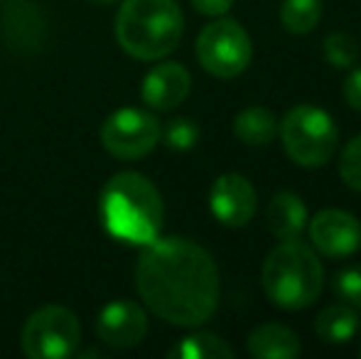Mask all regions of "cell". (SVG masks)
Returning <instances> with one entry per match:
<instances>
[{"label": "cell", "mask_w": 361, "mask_h": 359, "mask_svg": "<svg viewBox=\"0 0 361 359\" xmlns=\"http://www.w3.org/2000/svg\"><path fill=\"white\" fill-rule=\"evenodd\" d=\"M89 3H94V5H114V3H118V0H89Z\"/></svg>", "instance_id": "obj_25"}, {"label": "cell", "mask_w": 361, "mask_h": 359, "mask_svg": "<svg viewBox=\"0 0 361 359\" xmlns=\"http://www.w3.org/2000/svg\"><path fill=\"white\" fill-rule=\"evenodd\" d=\"M197 59L202 69L216 79H233L248 69L253 59V42L238 20L214 18L197 37Z\"/></svg>", "instance_id": "obj_6"}, {"label": "cell", "mask_w": 361, "mask_h": 359, "mask_svg": "<svg viewBox=\"0 0 361 359\" xmlns=\"http://www.w3.org/2000/svg\"><path fill=\"white\" fill-rule=\"evenodd\" d=\"M314 332L327 345H347L359 332V312L349 303L327 305L314 320Z\"/></svg>", "instance_id": "obj_16"}, {"label": "cell", "mask_w": 361, "mask_h": 359, "mask_svg": "<svg viewBox=\"0 0 361 359\" xmlns=\"http://www.w3.org/2000/svg\"><path fill=\"white\" fill-rule=\"evenodd\" d=\"M332 288L342 303L361 310V266H347L334 276Z\"/></svg>", "instance_id": "obj_22"}, {"label": "cell", "mask_w": 361, "mask_h": 359, "mask_svg": "<svg viewBox=\"0 0 361 359\" xmlns=\"http://www.w3.org/2000/svg\"><path fill=\"white\" fill-rule=\"evenodd\" d=\"M322 20V0H283L281 23L288 32L307 35Z\"/></svg>", "instance_id": "obj_18"}, {"label": "cell", "mask_w": 361, "mask_h": 359, "mask_svg": "<svg viewBox=\"0 0 361 359\" xmlns=\"http://www.w3.org/2000/svg\"><path fill=\"white\" fill-rule=\"evenodd\" d=\"M246 350L256 359H295L302 352L300 337L295 330L281 322H261L251 330Z\"/></svg>", "instance_id": "obj_14"}, {"label": "cell", "mask_w": 361, "mask_h": 359, "mask_svg": "<svg viewBox=\"0 0 361 359\" xmlns=\"http://www.w3.org/2000/svg\"><path fill=\"white\" fill-rule=\"evenodd\" d=\"M101 219L114 239L145 246L160 236L165 221L162 195L145 175L126 170L101 190Z\"/></svg>", "instance_id": "obj_2"}, {"label": "cell", "mask_w": 361, "mask_h": 359, "mask_svg": "<svg viewBox=\"0 0 361 359\" xmlns=\"http://www.w3.org/2000/svg\"><path fill=\"white\" fill-rule=\"evenodd\" d=\"M79 317L64 305H44L23 325L20 347L30 359H67L79 350Z\"/></svg>", "instance_id": "obj_7"}, {"label": "cell", "mask_w": 361, "mask_h": 359, "mask_svg": "<svg viewBox=\"0 0 361 359\" xmlns=\"http://www.w3.org/2000/svg\"><path fill=\"white\" fill-rule=\"evenodd\" d=\"M278 138L298 168L317 170L337 153L339 128L324 109L314 104H298L278 121Z\"/></svg>", "instance_id": "obj_5"}, {"label": "cell", "mask_w": 361, "mask_h": 359, "mask_svg": "<svg viewBox=\"0 0 361 359\" xmlns=\"http://www.w3.org/2000/svg\"><path fill=\"white\" fill-rule=\"evenodd\" d=\"M258 207L256 187L238 173H224L209 190V209L219 224L228 229H241L253 219Z\"/></svg>", "instance_id": "obj_10"}, {"label": "cell", "mask_w": 361, "mask_h": 359, "mask_svg": "<svg viewBox=\"0 0 361 359\" xmlns=\"http://www.w3.org/2000/svg\"><path fill=\"white\" fill-rule=\"evenodd\" d=\"M344 101L349 104V109L361 114V67L354 69L344 82Z\"/></svg>", "instance_id": "obj_23"}, {"label": "cell", "mask_w": 361, "mask_h": 359, "mask_svg": "<svg viewBox=\"0 0 361 359\" xmlns=\"http://www.w3.org/2000/svg\"><path fill=\"white\" fill-rule=\"evenodd\" d=\"M192 91V74L180 62H162L155 64L143 79V101L155 111H172Z\"/></svg>", "instance_id": "obj_12"}, {"label": "cell", "mask_w": 361, "mask_h": 359, "mask_svg": "<svg viewBox=\"0 0 361 359\" xmlns=\"http://www.w3.org/2000/svg\"><path fill=\"white\" fill-rule=\"evenodd\" d=\"M185 15L177 0H123L116 15V39L126 54L155 62L177 49Z\"/></svg>", "instance_id": "obj_3"}, {"label": "cell", "mask_w": 361, "mask_h": 359, "mask_svg": "<svg viewBox=\"0 0 361 359\" xmlns=\"http://www.w3.org/2000/svg\"><path fill=\"white\" fill-rule=\"evenodd\" d=\"M359 355H361V350H359Z\"/></svg>", "instance_id": "obj_26"}, {"label": "cell", "mask_w": 361, "mask_h": 359, "mask_svg": "<svg viewBox=\"0 0 361 359\" xmlns=\"http://www.w3.org/2000/svg\"><path fill=\"white\" fill-rule=\"evenodd\" d=\"M160 138H165V145L172 150H192L200 140V126L192 118H175L165 126Z\"/></svg>", "instance_id": "obj_20"}, {"label": "cell", "mask_w": 361, "mask_h": 359, "mask_svg": "<svg viewBox=\"0 0 361 359\" xmlns=\"http://www.w3.org/2000/svg\"><path fill=\"white\" fill-rule=\"evenodd\" d=\"M339 178L354 192H361V133L344 145L339 155Z\"/></svg>", "instance_id": "obj_21"}, {"label": "cell", "mask_w": 361, "mask_h": 359, "mask_svg": "<svg viewBox=\"0 0 361 359\" xmlns=\"http://www.w3.org/2000/svg\"><path fill=\"white\" fill-rule=\"evenodd\" d=\"M96 335L114 350L138 347L147 335V315L133 300H114L101 310L96 320Z\"/></svg>", "instance_id": "obj_11"}, {"label": "cell", "mask_w": 361, "mask_h": 359, "mask_svg": "<svg viewBox=\"0 0 361 359\" xmlns=\"http://www.w3.org/2000/svg\"><path fill=\"white\" fill-rule=\"evenodd\" d=\"M190 5L197 10L200 15H207V18H221L231 10L233 0H190Z\"/></svg>", "instance_id": "obj_24"}, {"label": "cell", "mask_w": 361, "mask_h": 359, "mask_svg": "<svg viewBox=\"0 0 361 359\" xmlns=\"http://www.w3.org/2000/svg\"><path fill=\"white\" fill-rule=\"evenodd\" d=\"M312 249L327 259H347L361 249V221L352 212L327 207L307 221Z\"/></svg>", "instance_id": "obj_9"}, {"label": "cell", "mask_w": 361, "mask_h": 359, "mask_svg": "<svg viewBox=\"0 0 361 359\" xmlns=\"http://www.w3.org/2000/svg\"><path fill=\"white\" fill-rule=\"evenodd\" d=\"M167 357L177 359H231L233 350L228 347V342H224L221 337L214 332H195V335L185 337L177 347H172L167 352Z\"/></svg>", "instance_id": "obj_17"}, {"label": "cell", "mask_w": 361, "mask_h": 359, "mask_svg": "<svg viewBox=\"0 0 361 359\" xmlns=\"http://www.w3.org/2000/svg\"><path fill=\"white\" fill-rule=\"evenodd\" d=\"M160 121L143 109H118L101 126V145L114 158L138 160L145 158L160 143Z\"/></svg>", "instance_id": "obj_8"}, {"label": "cell", "mask_w": 361, "mask_h": 359, "mask_svg": "<svg viewBox=\"0 0 361 359\" xmlns=\"http://www.w3.org/2000/svg\"><path fill=\"white\" fill-rule=\"evenodd\" d=\"M233 133L248 148H266L278 138V118L266 106H248L233 118Z\"/></svg>", "instance_id": "obj_15"}, {"label": "cell", "mask_w": 361, "mask_h": 359, "mask_svg": "<svg viewBox=\"0 0 361 359\" xmlns=\"http://www.w3.org/2000/svg\"><path fill=\"white\" fill-rule=\"evenodd\" d=\"M322 54L334 69H352L359 62V42L349 32H332L324 37Z\"/></svg>", "instance_id": "obj_19"}, {"label": "cell", "mask_w": 361, "mask_h": 359, "mask_svg": "<svg viewBox=\"0 0 361 359\" xmlns=\"http://www.w3.org/2000/svg\"><path fill=\"white\" fill-rule=\"evenodd\" d=\"M307 205L302 202V197L295 192H276L268 202L266 209V226L278 241H290L300 239L302 231L307 229Z\"/></svg>", "instance_id": "obj_13"}, {"label": "cell", "mask_w": 361, "mask_h": 359, "mask_svg": "<svg viewBox=\"0 0 361 359\" xmlns=\"http://www.w3.org/2000/svg\"><path fill=\"white\" fill-rule=\"evenodd\" d=\"M135 288L147 310L175 327H202L216 312L219 269L202 244L157 236L135 264Z\"/></svg>", "instance_id": "obj_1"}, {"label": "cell", "mask_w": 361, "mask_h": 359, "mask_svg": "<svg viewBox=\"0 0 361 359\" xmlns=\"http://www.w3.org/2000/svg\"><path fill=\"white\" fill-rule=\"evenodd\" d=\"M261 286L268 300L281 310H305L317 300L324 288L322 261L305 241H281L263 261Z\"/></svg>", "instance_id": "obj_4"}]
</instances>
